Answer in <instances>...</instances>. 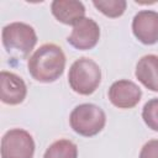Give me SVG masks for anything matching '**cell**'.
<instances>
[{
    "mask_svg": "<svg viewBox=\"0 0 158 158\" xmlns=\"http://www.w3.org/2000/svg\"><path fill=\"white\" fill-rule=\"evenodd\" d=\"M27 68L35 80L52 83L63 74L65 68V56L59 46L46 43L33 52L27 62Z\"/></svg>",
    "mask_w": 158,
    "mask_h": 158,
    "instance_id": "obj_1",
    "label": "cell"
},
{
    "mask_svg": "<svg viewBox=\"0 0 158 158\" xmlns=\"http://www.w3.org/2000/svg\"><path fill=\"white\" fill-rule=\"evenodd\" d=\"M2 44L15 59L26 58L37 43V35L32 26L25 22H11L2 28Z\"/></svg>",
    "mask_w": 158,
    "mask_h": 158,
    "instance_id": "obj_2",
    "label": "cell"
},
{
    "mask_svg": "<svg viewBox=\"0 0 158 158\" xmlns=\"http://www.w3.org/2000/svg\"><path fill=\"white\" fill-rule=\"evenodd\" d=\"M70 88L80 95L93 94L101 81V70L98 63L90 58L83 57L77 59L68 73Z\"/></svg>",
    "mask_w": 158,
    "mask_h": 158,
    "instance_id": "obj_3",
    "label": "cell"
},
{
    "mask_svg": "<svg viewBox=\"0 0 158 158\" xmlns=\"http://www.w3.org/2000/svg\"><path fill=\"white\" fill-rule=\"evenodd\" d=\"M69 123L78 135L91 137L105 127L106 115L104 110L95 104H80L70 112Z\"/></svg>",
    "mask_w": 158,
    "mask_h": 158,
    "instance_id": "obj_4",
    "label": "cell"
},
{
    "mask_svg": "<svg viewBox=\"0 0 158 158\" xmlns=\"http://www.w3.org/2000/svg\"><path fill=\"white\" fill-rule=\"evenodd\" d=\"M35 141L22 128H12L1 138V158H32Z\"/></svg>",
    "mask_w": 158,
    "mask_h": 158,
    "instance_id": "obj_5",
    "label": "cell"
},
{
    "mask_svg": "<svg viewBox=\"0 0 158 158\" xmlns=\"http://www.w3.org/2000/svg\"><path fill=\"white\" fill-rule=\"evenodd\" d=\"M100 38L99 25L89 17L81 19L73 26L72 33L68 36L67 41L77 49L85 51L94 48Z\"/></svg>",
    "mask_w": 158,
    "mask_h": 158,
    "instance_id": "obj_6",
    "label": "cell"
},
{
    "mask_svg": "<svg viewBox=\"0 0 158 158\" xmlns=\"http://www.w3.org/2000/svg\"><path fill=\"white\" fill-rule=\"evenodd\" d=\"M132 32L143 44L158 42V12L153 10H141L132 20Z\"/></svg>",
    "mask_w": 158,
    "mask_h": 158,
    "instance_id": "obj_7",
    "label": "cell"
},
{
    "mask_svg": "<svg viewBox=\"0 0 158 158\" xmlns=\"http://www.w3.org/2000/svg\"><path fill=\"white\" fill-rule=\"evenodd\" d=\"M109 100L112 105L118 109H131L135 107L142 96V90L137 84L131 80L121 79L115 83L109 89Z\"/></svg>",
    "mask_w": 158,
    "mask_h": 158,
    "instance_id": "obj_8",
    "label": "cell"
},
{
    "mask_svg": "<svg viewBox=\"0 0 158 158\" xmlns=\"http://www.w3.org/2000/svg\"><path fill=\"white\" fill-rule=\"evenodd\" d=\"M0 98L4 104L19 105L21 104L27 94V86L22 78L15 73L2 70L0 73Z\"/></svg>",
    "mask_w": 158,
    "mask_h": 158,
    "instance_id": "obj_9",
    "label": "cell"
},
{
    "mask_svg": "<svg viewBox=\"0 0 158 158\" xmlns=\"http://www.w3.org/2000/svg\"><path fill=\"white\" fill-rule=\"evenodd\" d=\"M52 15L64 25L74 26L85 16V7L77 0H54L51 4Z\"/></svg>",
    "mask_w": 158,
    "mask_h": 158,
    "instance_id": "obj_10",
    "label": "cell"
},
{
    "mask_svg": "<svg viewBox=\"0 0 158 158\" xmlns=\"http://www.w3.org/2000/svg\"><path fill=\"white\" fill-rule=\"evenodd\" d=\"M136 78L147 89L158 93V56H143L136 65Z\"/></svg>",
    "mask_w": 158,
    "mask_h": 158,
    "instance_id": "obj_11",
    "label": "cell"
},
{
    "mask_svg": "<svg viewBox=\"0 0 158 158\" xmlns=\"http://www.w3.org/2000/svg\"><path fill=\"white\" fill-rule=\"evenodd\" d=\"M43 158H78V147L69 139H58L46 149Z\"/></svg>",
    "mask_w": 158,
    "mask_h": 158,
    "instance_id": "obj_12",
    "label": "cell"
},
{
    "mask_svg": "<svg viewBox=\"0 0 158 158\" xmlns=\"http://www.w3.org/2000/svg\"><path fill=\"white\" fill-rule=\"evenodd\" d=\"M93 5L105 16L115 19L125 12L127 2L125 0H94Z\"/></svg>",
    "mask_w": 158,
    "mask_h": 158,
    "instance_id": "obj_13",
    "label": "cell"
},
{
    "mask_svg": "<svg viewBox=\"0 0 158 158\" xmlns=\"http://www.w3.org/2000/svg\"><path fill=\"white\" fill-rule=\"evenodd\" d=\"M142 118L151 130L158 132V99H152L144 104Z\"/></svg>",
    "mask_w": 158,
    "mask_h": 158,
    "instance_id": "obj_14",
    "label": "cell"
},
{
    "mask_svg": "<svg viewBox=\"0 0 158 158\" xmlns=\"http://www.w3.org/2000/svg\"><path fill=\"white\" fill-rule=\"evenodd\" d=\"M139 158H158V139L148 141L139 152Z\"/></svg>",
    "mask_w": 158,
    "mask_h": 158,
    "instance_id": "obj_15",
    "label": "cell"
}]
</instances>
